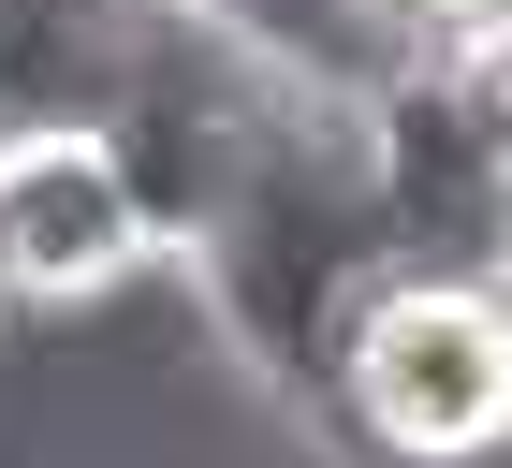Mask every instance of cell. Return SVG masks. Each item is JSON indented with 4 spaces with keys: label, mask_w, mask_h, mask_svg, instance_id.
Listing matches in <instances>:
<instances>
[{
    "label": "cell",
    "mask_w": 512,
    "mask_h": 468,
    "mask_svg": "<svg viewBox=\"0 0 512 468\" xmlns=\"http://www.w3.org/2000/svg\"><path fill=\"white\" fill-rule=\"evenodd\" d=\"M132 59L118 0H0V147L15 132H103Z\"/></svg>",
    "instance_id": "4"
},
{
    "label": "cell",
    "mask_w": 512,
    "mask_h": 468,
    "mask_svg": "<svg viewBox=\"0 0 512 468\" xmlns=\"http://www.w3.org/2000/svg\"><path fill=\"white\" fill-rule=\"evenodd\" d=\"M118 15H220V0H118Z\"/></svg>",
    "instance_id": "6"
},
{
    "label": "cell",
    "mask_w": 512,
    "mask_h": 468,
    "mask_svg": "<svg viewBox=\"0 0 512 468\" xmlns=\"http://www.w3.org/2000/svg\"><path fill=\"white\" fill-rule=\"evenodd\" d=\"M483 468H512V439H498V454H483Z\"/></svg>",
    "instance_id": "8"
},
{
    "label": "cell",
    "mask_w": 512,
    "mask_h": 468,
    "mask_svg": "<svg viewBox=\"0 0 512 468\" xmlns=\"http://www.w3.org/2000/svg\"><path fill=\"white\" fill-rule=\"evenodd\" d=\"M498 44H512V30H498Z\"/></svg>",
    "instance_id": "9"
},
{
    "label": "cell",
    "mask_w": 512,
    "mask_h": 468,
    "mask_svg": "<svg viewBox=\"0 0 512 468\" xmlns=\"http://www.w3.org/2000/svg\"><path fill=\"white\" fill-rule=\"evenodd\" d=\"M132 278H161L103 132H15L0 147V322H88Z\"/></svg>",
    "instance_id": "3"
},
{
    "label": "cell",
    "mask_w": 512,
    "mask_h": 468,
    "mask_svg": "<svg viewBox=\"0 0 512 468\" xmlns=\"http://www.w3.org/2000/svg\"><path fill=\"white\" fill-rule=\"evenodd\" d=\"M498 191H512V147L483 132L469 74L454 59H366V205H381L395 264L498 278Z\"/></svg>",
    "instance_id": "2"
},
{
    "label": "cell",
    "mask_w": 512,
    "mask_h": 468,
    "mask_svg": "<svg viewBox=\"0 0 512 468\" xmlns=\"http://www.w3.org/2000/svg\"><path fill=\"white\" fill-rule=\"evenodd\" d=\"M498 293H512V191H498Z\"/></svg>",
    "instance_id": "7"
},
{
    "label": "cell",
    "mask_w": 512,
    "mask_h": 468,
    "mask_svg": "<svg viewBox=\"0 0 512 468\" xmlns=\"http://www.w3.org/2000/svg\"><path fill=\"white\" fill-rule=\"evenodd\" d=\"M322 454L337 468H483L512 439V293L498 278L395 264L322 366Z\"/></svg>",
    "instance_id": "1"
},
{
    "label": "cell",
    "mask_w": 512,
    "mask_h": 468,
    "mask_svg": "<svg viewBox=\"0 0 512 468\" xmlns=\"http://www.w3.org/2000/svg\"><path fill=\"white\" fill-rule=\"evenodd\" d=\"M366 59H469V44L512 30V0H337Z\"/></svg>",
    "instance_id": "5"
}]
</instances>
